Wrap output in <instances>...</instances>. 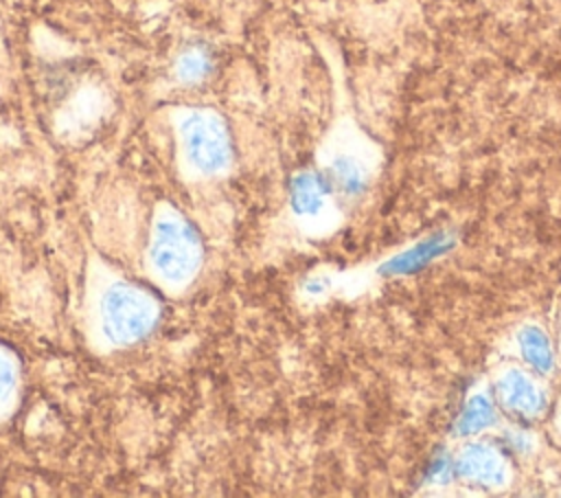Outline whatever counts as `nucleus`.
<instances>
[{
	"mask_svg": "<svg viewBox=\"0 0 561 498\" xmlns=\"http://www.w3.org/2000/svg\"><path fill=\"white\" fill-rule=\"evenodd\" d=\"M508 355L548 380L554 377L561 364L559 351H557V338H552L546 327L533 320H526L511 331Z\"/></svg>",
	"mask_w": 561,
	"mask_h": 498,
	"instance_id": "obj_6",
	"label": "nucleus"
},
{
	"mask_svg": "<svg viewBox=\"0 0 561 498\" xmlns=\"http://www.w3.org/2000/svg\"><path fill=\"white\" fill-rule=\"evenodd\" d=\"M186 160L202 173H217L230 165V136L221 118L213 112H188L180 123Z\"/></svg>",
	"mask_w": 561,
	"mask_h": 498,
	"instance_id": "obj_5",
	"label": "nucleus"
},
{
	"mask_svg": "<svg viewBox=\"0 0 561 498\" xmlns=\"http://www.w3.org/2000/svg\"><path fill=\"white\" fill-rule=\"evenodd\" d=\"M210 68V61L206 57V53L202 50H188L180 57V64H178V75L182 81H199L206 77Z\"/></svg>",
	"mask_w": 561,
	"mask_h": 498,
	"instance_id": "obj_12",
	"label": "nucleus"
},
{
	"mask_svg": "<svg viewBox=\"0 0 561 498\" xmlns=\"http://www.w3.org/2000/svg\"><path fill=\"white\" fill-rule=\"evenodd\" d=\"M502 445L511 456H526L535 450V437L530 432V426L526 423H515L508 428L502 437Z\"/></svg>",
	"mask_w": 561,
	"mask_h": 498,
	"instance_id": "obj_11",
	"label": "nucleus"
},
{
	"mask_svg": "<svg viewBox=\"0 0 561 498\" xmlns=\"http://www.w3.org/2000/svg\"><path fill=\"white\" fill-rule=\"evenodd\" d=\"M451 246V237L445 235V233H438L430 239H423L421 244L412 246L408 252H403L401 257L392 259L388 263V272L390 274H410V272H416L421 270L423 265H427L432 259H436L438 254H443L447 248Z\"/></svg>",
	"mask_w": 561,
	"mask_h": 498,
	"instance_id": "obj_10",
	"label": "nucleus"
},
{
	"mask_svg": "<svg viewBox=\"0 0 561 498\" xmlns=\"http://www.w3.org/2000/svg\"><path fill=\"white\" fill-rule=\"evenodd\" d=\"M101 327L116 344H129L149 333L158 318L156 301L127 283L112 285L101 298Z\"/></svg>",
	"mask_w": 561,
	"mask_h": 498,
	"instance_id": "obj_3",
	"label": "nucleus"
},
{
	"mask_svg": "<svg viewBox=\"0 0 561 498\" xmlns=\"http://www.w3.org/2000/svg\"><path fill=\"white\" fill-rule=\"evenodd\" d=\"M550 417H552L554 430H557V432H559V437H561V399H559V404H554V406H552V412H550Z\"/></svg>",
	"mask_w": 561,
	"mask_h": 498,
	"instance_id": "obj_14",
	"label": "nucleus"
},
{
	"mask_svg": "<svg viewBox=\"0 0 561 498\" xmlns=\"http://www.w3.org/2000/svg\"><path fill=\"white\" fill-rule=\"evenodd\" d=\"M331 182L318 173H302L294 184V202L296 211L307 217H318L327 211Z\"/></svg>",
	"mask_w": 561,
	"mask_h": 498,
	"instance_id": "obj_9",
	"label": "nucleus"
},
{
	"mask_svg": "<svg viewBox=\"0 0 561 498\" xmlns=\"http://www.w3.org/2000/svg\"><path fill=\"white\" fill-rule=\"evenodd\" d=\"M329 182L346 197H355L366 191L370 182L368 160L357 151H337L329 165Z\"/></svg>",
	"mask_w": 561,
	"mask_h": 498,
	"instance_id": "obj_8",
	"label": "nucleus"
},
{
	"mask_svg": "<svg viewBox=\"0 0 561 498\" xmlns=\"http://www.w3.org/2000/svg\"><path fill=\"white\" fill-rule=\"evenodd\" d=\"M489 391L500 412L515 423L533 426L546 419L554 406L550 380L517 360L502 362L493 369Z\"/></svg>",
	"mask_w": 561,
	"mask_h": 498,
	"instance_id": "obj_1",
	"label": "nucleus"
},
{
	"mask_svg": "<svg viewBox=\"0 0 561 498\" xmlns=\"http://www.w3.org/2000/svg\"><path fill=\"white\" fill-rule=\"evenodd\" d=\"M500 415L502 412H500L491 391H473L465 399V404L454 421V437H458V439L480 437L482 432H486L489 428H493L497 423Z\"/></svg>",
	"mask_w": 561,
	"mask_h": 498,
	"instance_id": "obj_7",
	"label": "nucleus"
},
{
	"mask_svg": "<svg viewBox=\"0 0 561 498\" xmlns=\"http://www.w3.org/2000/svg\"><path fill=\"white\" fill-rule=\"evenodd\" d=\"M557 351H559V360H561V314H559V336H557Z\"/></svg>",
	"mask_w": 561,
	"mask_h": 498,
	"instance_id": "obj_15",
	"label": "nucleus"
},
{
	"mask_svg": "<svg viewBox=\"0 0 561 498\" xmlns=\"http://www.w3.org/2000/svg\"><path fill=\"white\" fill-rule=\"evenodd\" d=\"M454 478L476 489H504L511 485L513 465L511 454L502 443L471 437L451 456Z\"/></svg>",
	"mask_w": 561,
	"mask_h": 498,
	"instance_id": "obj_4",
	"label": "nucleus"
},
{
	"mask_svg": "<svg viewBox=\"0 0 561 498\" xmlns=\"http://www.w3.org/2000/svg\"><path fill=\"white\" fill-rule=\"evenodd\" d=\"M15 384H18V366L13 358L4 349H0V406L9 401V397L15 391Z\"/></svg>",
	"mask_w": 561,
	"mask_h": 498,
	"instance_id": "obj_13",
	"label": "nucleus"
},
{
	"mask_svg": "<svg viewBox=\"0 0 561 498\" xmlns=\"http://www.w3.org/2000/svg\"><path fill=\"white\" fill-rule=\"evenodd\" d=\"M149 259L164 283H186L202 259L199 237L178 213L162 211L153 224Z\"/></svg>",
	"mask_w": 561,
	"mask_h": 498,
	"instance_id": "obj_2",
	"label": "nucleus"
}]
</instances>
